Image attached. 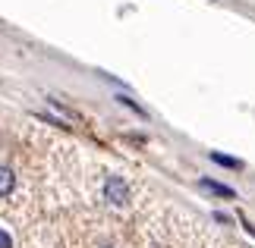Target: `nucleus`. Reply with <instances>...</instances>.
<instances>
[{"mask_svg":"<svg viewBox=\"0 0 255 248\" xmlns=\"http://www.w3.org/2000/svg\"><path fill=\"white\" fill-rule=\"evenodd\" d=\"M0 248H13V239H9L6 230H0Z\"/></svg>","mask_w":255,"mask_h":248,"instance_id":"5","label":"nucleus"},{"mask_svg":"<svg viewBox=\"0 0 255 248\" xmlns=\"http://www.w3.org/2000/svg\"><path fill=\"white\" fill-rule=\"evenodd\" d=\"M104 198L117 207H123L126 201H129V185H126L120 176H111V179L104 182Z\"/></svg>","mask_w":255,"mask_h":248,"instance_id":"1","label":"nucleus"},{"mask_svg":"<svg viewBox=\"0 0 255 248\" xmlns=\"http://www.w3.org/2000/svg\"><path fill=\"white\" fill-rule=\"evenodd\" d=\"M211 161H214V164H221V166H230V170H240V166H243L237 157H224V154H218V151L211 154Z\"/></svg>","mask_w":255,"mask_h":248,"instance_id":"4","label":"nucleus"},{"mask_svg":"<svg viewBox=\"0 0 255 248\" xmlns=\"http://www.w3.org/2000/svg\"><path fill=\"white\" fill-rule=\"evenodd\" d=\"M13 188H16V176H13V170H9V166H0V198H6Z\"/></svg>","mask_w":255,"mask_h":248,"instance_id":"2","label":"nucleus"},{"mask_svg":"<svg viewBox=\"0 0 255 248\" xmlns=\"http://www.w3.org/2000/svg\"><path fill=\"white\" fill-rule=\"evenodd\" d=\"M199 185H202V188H208V192H214V195H221V198H233V195H237L230 185H221V182H214V179H202Z\"/></svg>","mask_w":255,"mask_h":248,"instance_id":"3","label":"nucleus"}]
</instances>
